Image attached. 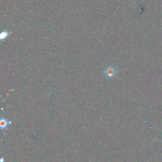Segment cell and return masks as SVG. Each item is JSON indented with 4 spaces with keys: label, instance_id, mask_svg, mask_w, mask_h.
Returning a JSON list of instances; mask_svg holds the SVG:
<instances>
[{
    "label": "cell",
    "instance_id": "obj_1",
    "mask_svg": "<svg viewBox=\"0 0 162 162\" xmlns=\"http://www.w3.org/2000/svg\"><path fill=\"white\" fill-rule=\"evenodd\" d=\"M117 70L115 66L112 65H110L106 67L104 70V74L106 78L112 79L114 77L117 75Z\"/></svg>",
    "mask_w": 162,
    "mask_h": 162
},
{
    "label": "cell",
    "instance_id": "obj_2",
    "mask_svg": "<svg viewBox=\"0 0 162 162\" xmlns=\"http://www.w3.org/2000/svg\"><path fill=\"white\" fill-rule=\"evenodd\" d=\"M11 123H12V122L8 120L5 117H2L1 120H0V127H1L2 130H6L8 128V127L10 124H11Z\"/></svg>",
    "mask_w": 162,
    "mask_h": 162
},
{
    "label": "cell",
    "instance_id": "obj_3",
    "mask_svg": "<svg viewBox=\"0 0 162 162\" xmlns=\"http://www.w3.org/2000/svg\"><path fill=\"white\" fill-rule=\"evenodd\" d=\"M5 160H4V157H1V159H0V162H4Z\"/></svg>",
    "mask_w": 162,
    "mask_h": 162
}]
</instances>
